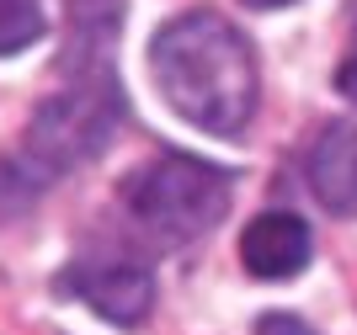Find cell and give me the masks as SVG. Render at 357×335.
I'll return each instance as SVG.
<instances>
[{
    "label": "cell",
    "instance_id": "obj_5",
    "mask_svg": "<svg viewBox=\"0 0 357 335\" xmlns=\"http://www.w3.org/2000/svg\"><path fill=\"white\" fill-rule=\"evenodd\" d=\"M240 261L261 282L298 277L310 266V224L298 213H261V219H251V229L240 234Z\"/></svg>",
    "mask_w": 357,
    "mask_h": 335
},
{
    "label": "cell",
    "instance_id": "obj_12",
    "mask_svg": "<svg viewBox=\"0 0 357 335\" xmlns=\"http://www.w3.org/2000/svg\"><path fill=\"white\" fill-rule=\"evenodd\" d=\"M245 6H261V11H272V6H294V0H245Z\"/></svg>",
    "mask_w": 357,
    "mask_h": 335
},
{
    "label": "cell",
    "instance_id": "obj_13",
    "mask_svg": "<svg viewBox=\"0 0 357 335\" xmlns=\"http://www.w3.org/2000/svg\"><path fill=\"white\" fill-rule=\"evenodd\" d=\"M347 11H352V38H357V0H352V6H347Z\"/></svg>",
    "mask_w": 357,
    "mask_h": 335
},
{
    "label": "cell",
    "instance_id": "obj_7",
    "mask_svg": "<svg viewBox=\"0 0 357 335\" xmlns=\"http://www.w3.org/2000/svg\"><path fill=\"white\" fill-rule=\"evenodd\" d=\"M123 27V0H70V48H64V70L91 75V70H112L107 54L118 43Z\"/></svg>",
    "mask_w": 357,
    "mask_h": 335
},
{
    "label": "cell",
    "instance_id": "obj_10",
    "mask_svg": "<svg viewBox=\"0 0 357 335\" xmlns=\"http://www.w3.org/2000/svg\"><path fill=\"white\" fill-rule=\"evenodd\" d=\"M256 335H314V330L304 320H294V314H261Z\"/></svg>",
    "mask_w": 357,
    "mask_h": 335
},
{
    "label": "cell",
    "instance_id": "obj_1",
    "mask_svg": "<svg viewBox=\"0 0 357 335\" xmlns=\"http://www.w3.org/2000/svg\"><path fill=\"white\" fill-rule=\"evenodd\" d=\"M149 70L171 112H181L203 133L229 139L256 112V54L240 27L213 11H187L165 22L149 43Z\"/></svg>",
    "mask_w": 357,
    "mask_h": 335
},
{
    "label": "cell",
    "instance_id": "obj_4",
    "mask_svg": "<svg viewBox=\"0 0 357 335\" xmlns=\"http://www.w3.org/2000/svg\"><path fill=\"white\" fill-rule=\"evenodd\" d=\"M64 293L86 298L112 325H139L149 314V304H155V277L134 256H80L64 272Z\"/></svg>",
    "mask_w": 357,
    "mask_h": 335
},
{
    "label": "cell",
    "instance_id": "obj_6",
    "mask_svg": "<svg viewBox=\"0 0 357 335\" xmlns=\"http://www.w3.org/2000/svg\"><path fill=\"white\" fill-rule=\"evenodd\" d=\"M310 187L331 213L357 219V123H336V128H326L314 139Z\"/></svg>",
    "mask_w": 357,
    "mask_h": 335
},
{
    "label": "cell",
    "instance_id": "obj_3",
    "mask_svg": "<svg viewBox=\"0 0 357 335\" xmlns=\"http://www.w3.org/2000/svg\"><path fill=\"white\" fill-rule=\"evenodd\" d=\"M123 123V91L112 70L70 75V86L54 91L27 123V155L48 176H64L75 165L96 160Z\"/></svg>",
    "mask_w": 357,
    "mask_h": 335
},
{
    "label": "cell",
    "instance_id": "obj_2",
    "mask_svg": "<svg viewBox=\"0 0 357 335\" xmlns=\"http://www.w3.org/2000/svg\"><path fill=\"white\" fill-rule=\"evenodd\" d=\"M123 208L155 245H192L229 213V176L192 155H155L123 181Z\"/></svg>",
    "mask_w": 357,
    "mask_h": 335
},
{
    "label": "cell",
    "instance_id": "obj_8",
    "mask_svg": "<svg viewBox=\"0 0 357 335\" xmlns=\"http://www.w3.org/2000/svg\"><path fill=\"white\" fill-rule=\"evenodd\" d=\"M48 181H54V176L32 160V155H6V160H0V224L22 219V213L43 197Z\"/></svg>",
    "mask_w": 357,
    "mask_h": 335
},
{
    "label": "cell",
    "instance_id": "obj_9",
    "mask_svg": "<svg viewBox=\"0 0 357 335\" xmlns=\"http://www.w3.org/2000/svg\"><path fill=\"white\" fill-rule=\"evenodd\" d=\"M43 38V6L38 0H0V54H22Z\"/></svg>",
    "mask_w": 357,
    "mask_h": 335
},
{
    "label": "cell",
    "instance_id": "obj_11",
    "mask_svg": "<svg viewBox=\"0 0 357 335\" xmlns=\"http://www.w3.org/2000/svg\"><path fill=\"white\" fill-rule=\"evenodd\" d=\"M336 86H342V96H347V102H357V54L347 59L342 70H336Z\"/></svg>",
    "mask_w": 357,
    "mask_h": 335
}]
</instances>
